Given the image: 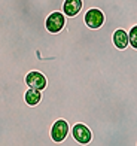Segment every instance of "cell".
I'll use <instances>...</instances> for the list:
<instances>
[{
	"label": "cell",
	"instance_id": "1",
	"mask_svg": "<svg viewBox=\"0 0 137 146\" xmlns=\"http://www.w3.org/2000/svg\"><path fill=\"white\" fill-rule=\"evenodd\" d=\"M70 134V125L66 119L58 118L52 122L51 128H49V136L52 139V142L57 145H67V146H73L70 142H67V137Z\"/></svg>",
	"mask_w": 137,
	"mask_h": 146
},
{
	"label": "cell",
	"instance_id": "2",
	"mask_svg": "<svg viewBox=\"0 0 137 146\" xmlns=\"http://www.w3.org/2000/svg\"><path fill=\"white\" fill-rule=\"evenodd\" d=\"M70 136L81 146H88V145H91V140H93V133H91L89 127L85 124H82V122H76L71 125Z\"/></svg>",
	"mask_w": 137,
	"mask_h": 146
},
{
	"label": "cell",
	"instance_id": "3",
	"mask_svg": "<svg viewBox=\"0 0 137 146\" xmlns=\"http://www.w3.org/2000/svg\"><path fill=\"white\" fill-rule=\"evenodd\" d=\"M67 18L61 11H52L51 14L45 18V30L51 35L60 33L64 27H66Z\"/></svg>",
	"mask_w": 137,
	"mask_h": 146
},
{
	"label": "cell",
	"instance_id": "4",
	"mask_svg": "<svg viewBox=\"0 0 137 146\" xmlns=\"http://www.w3.org/2000/svg\"><path fill=\"white\" fill-rule=\"evenodd\" d=\"M104 21H106L104 14L99 8H89V9L85 11V14H83V24H85L88 29L99 30L104 25Z\"/></svg>",
	"mask_w": 137,
	"mask_h": 146
},
{
	"label": "cell",
	"instance_id": "5",
	"mask_svg": "<svg viewBox=\"0 0 137 146\" xmlns=\"http://www.w3.org/2000/svg\"><path fill=\"white\" fill-rule=\"evenodd\" d=\"M24 82L28 88H34V90H39V91H43L48 85L46 76L39 70H30L27 75L24 76Z\"/></svg>",
	"mask_w": 137,
	"mask_h": 146
},
{
	"label": "cell",
	"instance_id": "6",
	"mask_svg": "<svg viewBox=\"0 0 137 146\" xmlns=\"http://www.w3.org/2000/svg\"><path fill=\"white\" fill-rule=\"evenodd\" d=\"M83 9L82 0H64L61 5V12L66 18H75L81 14V11Z\"/></svg>",
	"mask_w": 137,
	"mask_h": 146
},
{
	"label": "cell",
	"instance_id": "7",
	"mask_svg": "<svg viewBox=\"0 0 137 146\" xmlns=\"http://www.w3.org/2000/svg\"><path fill=\"white\" fill-rule=\"evenodd\" d=\"M112 43L116 49H127L128 48V35H127V30H124V29H116L113 30L112 33Z\"/></svg>",
	"mask_w": 137,
	"mask_h": 146
},
{
	"label": "cell",
	"instance_id": "8",
	"mask_svg": "<svg viewBox=\"0 0 137 146\" xmlns=\"http://www.w3.org/2000/svg\"><path fill=\"white\" fill-rule=\"evenodd\" d=\"M42 100V91L34 88H27L24 92V102L27 106H37Z\"/></svg>",
	"mask_w": 137,
	"mask_h": 146
},
{
	"label": "cell",
	"instance_id": "9",
	"mask_svg": "<svg viewBox=\"0 0 137 146\" xmlns=\"http://www.w3.org/2000/svg\"><path fill=\"white\" fill-rule=\"evenodd\" d=\"M127 35H128V45L131 46V48L137 49V25H133V27L127 31Z\"/></svg>",
	"mask_w": 137,
	"mask_h": 146
}]
</instances>
